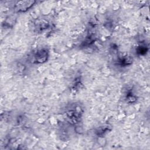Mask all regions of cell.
<instances>
[{
  "label": "cell",
  "mask_w": 150,
  "mask_h": 150,
  "mask_svg": "<svg viewBox=\"0 0 150 150\" xmlns=\"http://www.w3.org/2000/svg\"><path fill=\"white\" fill-rule=\"evenodd\" d=\"M84 114V108L79 103H72L68 104L63 111V115L67 122L76 125L80 122Z\"/></svg>",
  "instance_id": "1"
},
{
  "label": "cell",
  "mask_w": 150,
  "mask_h": 150,
  "mask_svg": "<svg viewBox=\"0 0 150 150\" xmlns=\"http://www.w3.org/2000/svg\"><path fill=\"white\" fill-rule=\"evenodd\" d=\"M50 52L47 47H41L31 52L28 56V61L33 64H42L47 62Z\"/></svg>",
  "instance_id": "2"
},
{
  "label": "cell",
  "mask_w": 150,
  "mask_h": 150,
  "mask_svg": "<svg viewBox=\"0 0 150 150\" xmlns=\"http://www.w3.org/2000/svg\"><path fill=\"white\" fill-rule=\"evenodd\" d=\"M53 28L52 22L47 18L39 17L35 19L31 23V28L36 33H43Z\"/></svg>",
  "instance_id": "3"
},
{
  "label": "cell",
  "mask_w": 150,
  "mask_h": 150,
  "mask_svg": "<svg viewBox=\"0 0 150 150\" xmlns=\"http://www.w3.org/2000/svg\"><path fill=\"white\" fill-rule=\"evenodd\" d=\"M36 3L35 1H19L14 2L13 9L16 13H25L31 9Z\"/></svg>",
  "instance_id": "4"
},
{
  "label": "cell",
  "mask_w": 150,
  "mask_h": 150,
  "mask_svg": "<svg viewBox=\"0 0 150 150\" xmlns=\"http://www.w3.org/2000/svg\"><path fill=\"white\" fill-rule=\"evenodd\" d=\"M112 127L109 124H104L97 127L95 131L94 134L98 137H103L108 132H110Z\"/></svg>",
  "instance_id": "5"
},
{
  "label": "cell",
  "mask_w": 150,
  "mask_h": 150,
  "mask_svg": "<svg viewBox=\"0 0 150 150\" xmlns=\"http://www.w3.org/2000/svg\"><path fill=\"white\" fill-rule=\"evenodd\" d=\"M83 81L80 76H77L74 77L71 86V89L72 91L76 92L79 91L83 87Z\"/></svg>",
  "instance_id": "6"
},
{
  "label": "cell",
  "mask_w": 150,
  "mask_h": 150,
  "mask_svg": "<svg viewBox=\"0 0 150 150\" xmlns=\"http://www.w3.org/2000/svg\"><path fill=\"white\" fill-rule=\"evenodd\" d=\"M132 60L127 56H120L117 59V63L121 67L129 66L132 64Z\"/></svg>",
  "instance_id": "7"
},
{
  "label": "cell",
  "mask_w": 150,
  "mask_h": 150,
  "mask_svg": "<svg viewBox=\"0 0 150 150\" xmlns=\"http://www.w3.org/2000/svg\"><path fill=\"white\" fill-rule=\"evenodd\" d=\"M125 100L128 103H134L137 101V95L131 90H128L125 94Z\"/></svg>",
  "instance_id": "8"
},
{
  "label": "cell",
  "mask_w": 150,
  "mask_h": 150,
  "mask_svg": "<svg viewBox=\"0 0 150 150\" xmlns=\"http://www.w3.org/2000/svg\"><path fill=\"white\" fill-rule=\"evenodd\" d=\"M148 46L143 43L138 45L135 48V52L139 56H144L148 52Z\"/></svg>",
  "instance_id": "9"
}]
</instances>
